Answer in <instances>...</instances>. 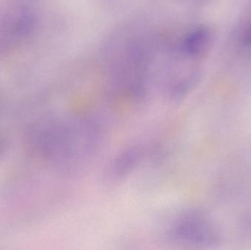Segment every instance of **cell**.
I'll return each mask as SVG.
<instances>
[{"instance_id":"6da1fadb","label":"cell","mask_w":251,"mask_h":250,"mask_svg":"<svg viewBox=\"0 0 251 250\" xmlns=\"http://www.w3.org/2000/svg\"><path fill=\"white\" fill-rule=\"evenodd\" d=\"M42 0H0V55L17 51L38 29Z\"/></svg>"},{"instance_id":"5b68a950","label":"cell","mask_w":251,"mask_h":250,"mask_svg":"<svg viewBox=\"0 0 251 250\" xmlns=\"http://www.w3.org/2000/svg\"><path fill=\"white\" fill-rule=\"evenodd\" d=\"M242 44H243V46L248 47V48L251 47V24L243 34V38H242Z\"/></svg>"},{"instance_id":"7a4b0ae2","label":"cell","mask_w":251,"mask_h":250,"mask_svg":"<svg viewBox=\"0 0 251 250\" xmlns=\"http://www.w3.org/2000/svg\"><path fill=\"white\" fill-rule=\"evenodd\" d=\"M169 236L178 243L196 247L218 245L219 230L212 219L203 211L192 209L178 216L171 225Z\"/></svg>"},{"instance_id":"277c9868","label":"cell","mask_w":251,"mask_h":250,"mask_svg":"<svg viewBox=\"0 0 251 250\" xmlns=\"http://www.w3.org/2000/svg\"><path fill=\"white\" fill-rule=\"evenodd\" d=\"M140 151L138 149L131 148L129 151H126L116 159L113 165L110 167V178L113 179H119L122 176H125L126 173L134 167L135 163L138 161L140 157Z\"/></svg>"},{"instance_id":"3957f363","label":"cell","mask_w":251,"mask_h":250,"mask_svg":"<svg viewBox=\"0 0 251 250\" xmlns=\"http://www.w3.org/2000/svg\"><path fill=\"white\" fill-rule=\"evenodd\" d=\"M214 34L210 28L200 26L187 34L182 43V50L192 58H202L210 51Z\"/></svg>"}]
</instances>
